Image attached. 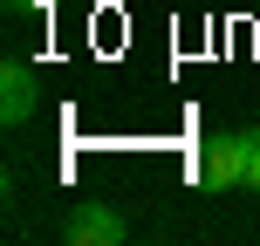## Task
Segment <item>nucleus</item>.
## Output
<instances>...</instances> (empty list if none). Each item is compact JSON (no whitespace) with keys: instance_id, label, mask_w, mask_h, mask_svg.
I'll list each match as a JSON object with an SVG mask.
<instances>
[{"instance_id":"nucleus-1","label":"nucleus","mask_w":260,"mask_h":246,"mask_svg":"<svg viewBox=\"0 0 260 246\" xmlns=\"http://www.w3.org/2000/svg\"><path fill=\"white\" fill-rule=\"evenodd\" d=\"M199 185H206V192H233V185H247V130H219V137H206Z\"/></svg>"},{"instance_id":"nucleus-5","label":"nucleus","mask_w":260,"mask_h":246,"mask_svg":"<svg viewBox=\"0 0 260 246\" xmlns=\"http://www.w3.org/2000/svg\"><path fill=\"white\" fill-rule=\"evenodd\" d=\"M35 7H48V0H7V14H35Z\"/></svg>"},{"instance_id":"nucleus-2","label":"nucleus","mask_w":260,"mask_h":246,"mask_svg":"<svg viewBox=\"0 0 260 246\" xmlns=\"http://www.w3.org/2000/svg\"><path fill=\"white\" fill-rule=\"evenodd\" d=\"M62 233L76 239V246H123V239H130V219L110 212V205H82V212H69Z\"/></svg>"},{"instance_id":"nucleus-4","label":"nucleus","mask_w":260,"mask_h":246,"mask_svg":"<svg viewBox=\"0 0 260 246\" xmlns=\"http://www.w3.org/2000/svg\"><path fill=\"white\" fill-rule=\"evenodd\" d=\"M247 192H260V130H247Z\"/></svg>"},{"instance_id":"nucleus-3","label":"nucleus","mask_w":260,"mask_h":246,"mask_svg":"<svg viewBox=\"0 0 260 246\" xmlns=\"http://www.w3.org/2000/svg\"><path fill=\"white\" fill-rule=\"evenodd\" d=\"M35 103H41L35 68H27L21 55H7V62H0V117H7V123H27V117H35Z\"/></svg>"}]
</instances>
